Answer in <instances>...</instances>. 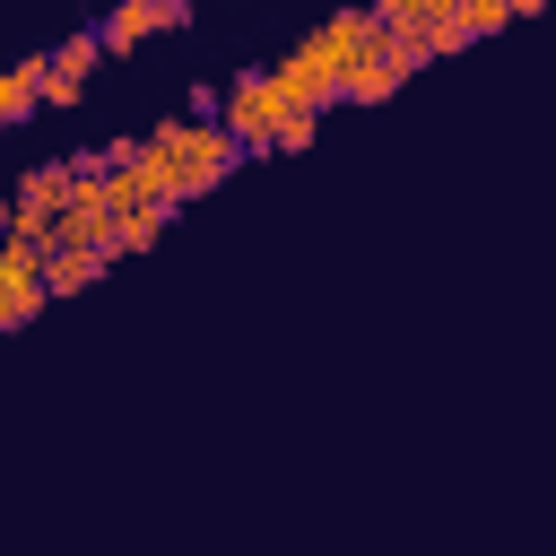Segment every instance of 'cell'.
Returning <instances> with one entry per match:
<instances>
[{
	"label": "cell",
	"instance_id": "30bf717a",
	"mask_svg": "<svg viewBox=\"0 0 556 556\" xmlns=\"http://www.w3.org/2000/svg\"><path fill=\"white\" fill-rule=\"evenodd\" d=\"M61 191H70V165H35L9 200H17V208H52V217H61Z\"/></svg>",
	"mask_w": 556,
	"mask_h": 556
},
{
	"label": "cell",
	"instance_id": "5b68a950",
	"mask_svg": "<svg viewBox=\"0 0 556 556\" xmlns=\"http://www.w3.org/2000/svg\"><path fill=\"white\" fill-rule=\"evenodd\" d=\"M165 26H174V17H165V0H122V9H113L96 35H104V52L122 61V52H139L148 35H165Z\"/></svg>",
	"mask_w": 556,
	"mask_h": 556
},
{
	"label": "cell",
	"instance_id": "4fadbf2b",
	"mask_svg": "<svg viewBox=\"0 0 556 556\" xmlns=\"http://www.w3.org/2000/svg\"><path fill=\"white\" fill-rule=\"evenodd\" d=\"M0 226H9V200H0Z\"/></svg>",
	"mask_w": 556,
	"mask_h": 556
},
{
	"label": "cell",
	"instance_id": "8992f818",
	"mask_svg": "<svg viewBox=\"0 0 556 556\" xmlns=\"http://www.w3.org/2000/svg\"><path fill=\"white\" fill-rule=\"evenodd\" d=\"M113 261L104 252H78V243H43V287L52 295H78V287H96Z\"/></svg>",
	"mask_w": 556,
	"mask_h": 556
},
{
	"label": "cell",
	"instance_id": "ba28073f",
	"mask_svg": "<svg viewBox=\"0 0 556 556\" xmlns=\"http://www.w3.org/2000/svg\"><path fill=\"white\" fill-rule=\"evenodd\" d=\"M417 35H426V52H434V61H443V52H469V43H478V35H469V9H460V0H434V9L417 17Z\"/></svg>",
	"mask_w": 556,
	"mask_h": 556
},
{
	"label": "cell",
	"instance_id": "8fae6325",
	"mask_svg": "<svg viewBox=\"0 0 556 556\" xmlns=\"http://www.w3.org/2000/svg\"><path fill=\"white\" fill-rule=\"evenodd\" d=\"M0 235H17V243L43 252V243H52V208H17V200H9V226H0Z\"/></svg>",
	"mask_w": 556,
	"mask_h": 556
},
{
	"label": "cell",
	"instance_id": "52a82bcc",
	"mask_svg": "<svg viewBox=\"0 0 556 556\" xmlns=\"http://www.w3.org/2000/svg\"><path fill=\"white\" fill-rule=\"evenodd\" d=\"M165 217H174L165 200H130V208L113 217V261H130V252H148V243L165 235Z\"/></svg>",
	"mask_w": 556,
	"mask_h": 556
},
{
	"label": "cell",
	"instance_id": "6da1fadb",
	"mask_svg": "<svg viewBox=\"0 0 556 556\" xmlns=\"http://www.w3.org/2000/svg\"><path fill=\"white\" fill-rule=\"evenodd\" d=\"M156 139L174 148V182H182V208L208 200L235 165H243V139L217 122V113H182V122H156Z\"/></svg>",
	"mask_w": 556,
	"mask_h": 556
},
{
	"label": "cell",
	"instance_id": "3957f363",
	"mask_svg": "<svg viewBox=\"0 0 556 556\" xmlns=\"http://www.w3.org/2000/svg\"><path fill=\"white\" fill-rule=\"evenodd\" d=\"M43 304H52V287H43V252L17 243V235H0V330H26Z\"/></svg>",
	"mask_w": 556,
	"mask_h": 556
},
{
	"label": "cell",
	"instance_id": "277c9868",
	"mask_svg": "<svg viewBox=\"0 0 556 556\" xmlns=\"http://www.w3.org/2000/svg\"><path fill=\"white\" fill-rule=\"evenodd\" d=\"M104 61V35L87 26V35H70L61 52H43V104H78V87H87V70Z\"/></svg>",
	"mask_w": 556,
	"mask_h": 556
},
{
	"label": "cell",
	"instance_id": "9c48e42d",
	"mask_svg": "<svg viewBox=\"0 0 556 556\" xmlns=\"http://www.w3.org/2000/svg\"><path fill=\"white\" fill-rule=\"evenodd\" d=\"M43 104V61H17V70H0V130L9 122H26Z\"/></svg>",
	"mask_w": 556,
	"mask_h": 556
},
{
	"label": "cell",
	"instance_id": "7c38bea8",
	"mask_svg": "<svg viewBox=\"0 0 556 556\" xmlns=\"http://www.w3.org/2000/svg\"><path fill=\"white\" fill-rule=\"evenodd\" d=\"M426 9H434V0H374V17H382V26H417Z\"/></svg>",
	"mask_w": 556,
	"mask_h": 556
},
{
	"label": "cell",
	"instance_id": "7a4b0ae2",
	"mask_svg": "<svg viewBox=\"0 0 556 556\" xmlns=\"http://www.w3.org/2000/svg\"><path fill=\"white\" fill-rule=\"evenodd\" d=\"M278 113H287V96H278L269 70H243V78L217 96V122L243 139V156H278Z\"/></svg>",
	"mask_w": 556,
	"mask_h": 556
}]
</instances>
